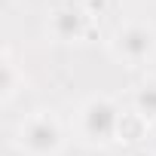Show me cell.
<instances>
[{"label":"cell","instance_id":"cell-1","mask_svg":"<svg viewBox=\"0 0 156 156\" xmlns=\"http://www.w3.org/2000/svg\"><path fill=\"white\" fill-rule=\"evenodd\" d=\"M122 132H126V113L110 95H92L76 110V138L86 147L104 150L122 141Z\"/></svg>","mask_w":156,"mask_h":156},{"label":"cell","instance_id":"cell-5","mask_svg":"<svg viewBox=\"0 0 156 156\" xmlns=\"http://www.w3.org/2000/svg\"><path fill=\"white\" fill-rule=\"evenodd\" d=\"M25 83H28V76L19 67V61L12 58V49L6 46L3 49V64H0V101L12 104V98L25 89Z\"/></svg>","mask_w":156,"mask_h":156},{"label":"cell","instance_id":"cell-3","mask_svg":"<svg viewBox=\"0 0 156 156\" xmlns=\"http://www.w3.org/2000/svg\"><path fill=\"white\" fill-rule=\"evenodd\" d=\"M110 55L126 67H144L156 58V28L147 22H122L110 40Z\"/></svg>","mask_w":156,"mask_h":156},{"label":"cell","instance_id":"cell-2","mask_svg":"<svg viewBox=\"0 0 156 156\" xmlns=\"http://www.w3.org/2000/svg\"><path fill=\"white\" fill-rule=\"evenodd\" d=\"M16 144L25 156H58L67 144V135L52 110H34L19 122Z\"/></svg>","mask_w":156,"mask_h":156},{"label":"cell","instance_id":"cell-4","mask_svg":"<svg viewBox=\"0 0 156 156\" xmlns=\"http://www.w3.org/2000/svg\"><path fill=\"white\" fill-rule=\"evenodd\" d=\"M46 34L55 43H80L89 34V12L80 3H64L55 6L46 19Z\"/></svg>","mask_w":156,"mask_h":156},{"label":"cell","instance_id":"cell-6","mask_svg":"<svg viewBox=\"0 0 156 156\" xmlns=\"http://www.w3.org/2000/svg\"><path fill=\"white\" fill-rule=\"evenodd\" d=\"M132 113L144 126L156 129V76H147L144 83H138V89L132 95Z\"/></svg>","mask_w":156,"mask_h":156}]
</instances>
